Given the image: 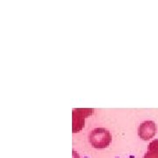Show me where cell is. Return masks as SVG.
<instances>
[{"instance_id":"2","label":"cell","mask_w":158,"mask_h":158,"mask_svg":"<svg viewBox=\"0 0 158 158\" xmlns=\"http://www.w3.org/2000/svg\"><path fill=\"white\" fill-rule=\"evenodd\" d=\"M94 113L93 109L90 108H77L73 109L72 112V125H73V133H77L83 129L85 127V118L89 117Z\"/></svg>"},{"instance_id":"3","label":"cell","mask_w":158,"mask_h":158,"mask_svg":"<svg viewBox=\"0 0 158 158\" xmlns=\"http://www.w3.org/2000/svg\"><path fill=\"white\" fill-rule=\"evenodd\" d=\"M157 127L152 120H146L142 122L138 127V135L143 141L152 139L156 134Z\"/></svg>"},{"instance_id":"4","label":"cell","mask_w":158,"mask_h":158,"mask_svg":"<svg viewBox=\"0 0 158 158\" xmlns=\"http://www.w3.org/2000/svg\"><path fill=\"white\" fill-rule=\"evenodd\" d=\"M143 158H158V140H155L148 145L147 153Z\"/></svg>"},{"instance_id":"1","label":"cell","mask_w":158,"mask_h":158,"mask_svg":"<svg viewBox=\"0 0 158 158\" xmlns=\"http://www.w3.org/2000/svg\"><path fill=\"white\" fill-rule=\"evenodd\" d=\"M89 141L90 145L95 148H106L112 142V135L107 129L104 127H98L90 132Z\"/></svg>"}]
</instances>
